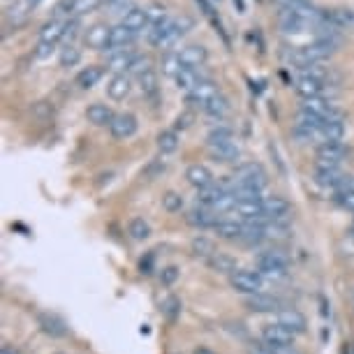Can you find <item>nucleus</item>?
Instances as JSON below:
<instances>
[{"instance_id": "44", "label": "nucleus", "mask_w": 354, "mask_h": 354, "mask_svg": "<svg viewBox=\"0 0 354 354\" xmlns=\"http://www.w3.org/2000/svg\"><path fill=\"white\" fill-rule=\"evenodd\" d=\"M151 70H153V63H151L149 56H134L130 70H127V75L139 79V77L146 75V72H151Z\"/></svg>"}, {"instance_id": "28", "label": "nucleus", "mask_w": 354, "mask_h": 354, "mask_svg": "<svg viewBox=\"0 0 354 354\" xmlns=\"http://www.w3.org/2000/svg\"><path fill=\"white\" fill-rule=\"evenodd\" d=\"M134 60V53L130 49H123V51H114L112 56L107 60V70H112L114 75H127V70H130Z\"/></svg>"}, {"instance_id": "57", "label": "nucleus", "mask_w": 354, "mask_h": 354, "mask_svg": "<svg viewBox=\"0 0 354 354\" xmlns=\"http://www.w3.org/2000/svg\"><path fill=\"white\" fill-rule=\"evenodd\" d=\"M194 3H197L199 8L204 10V14L209 16V19H213V16H216V12H213V8H211V3H209V0H194Z\"/></svg>"}, {"instance_id": "15", "label": "nucleus", "mask_w": 354, "mask_h": 354, "mask_svg": "<svg viewBox=\"0 0 354 354\" xmlns=\"http://www.w3.org/2000/svg\"><path fill=\"white\" fill-rule=\"evenodd\" d=\"M218 93H220V90H218L216 84H213L211 79H204V81H199L197 86H194L190 93H188V102L204 109Z\"/></svg>"}, {"instance_id": "38", "label": "nucleus", "mask_w": 354, "mask_h": 354, "mask_svg": "<svg viewBox=\"0 0 354 354\" xmlns=\"http://www.w3.org/2000/svg\"><path fill=\"white\" fill-rule=\"evenodd\" d=\"M127 234H130V239L134 241H146L151 236V225L144 220V218H132L130 223H127Z\"/></svg>"}, {"instance_id": "30", "label": "nucleus", "mask_w": 354, "mask_h": 354, "mask_svg": "<svg viewBox=\"0 0 354 354\" xmlns=\"http://www.w3.org/2000/svg\"><path fill=\"white\" fill-rule=\"evenodd\" d=\"M176 86H179V90H186V93H190V90L197 86L199 81H204L199 75L197 67H181V72L174 77Z\"/></svg>"}, {"instance_id": "60", "label": "nucleus", "mask_w": 354, "mask_h": 354, "mask_svg": "<svg viewBox=\"0 0 354 354\" xmlns=\"http://www.w3.org/2000/svg\"><path fill=\"white\" fill-rule=\"evenodd\" d=\"M23 3H26L28 10H35V8H38V5L42 3V0H23Z\"/></svg>"}, {"instance_id": "53", "label": "nucleus", "mask_w": 354, "mask_h": 354, "mask_svg": "<svg viewBox=\"0 0 354 354\" xmlns=\"http://www.w3.org/2000/svg\"><path fill=\"white\" fill-rule=\"evenodd\" d=\"M257 354H301V352H299L296 347H266L264 345V347H260Z\"/></svg>"}, {"instance_id": "59", "label": "nucleus", "mask_w": 354, "mask_h": 354, "mask_svg": "<svg viewBox=\"0 0 354 354\" xmlns=\"http://www.w3.org/2000/svg\"><path fill=\"white\" fill-rule=\"evenodd\" d=\"M0 354H19V350L12 347V345H3V352H0Z\"/></svg>"}, {"instance_id": "49", "label": "nucleus", "mask_w": 354, "mask_h": 354, "mask_svg": "<svg viewBox=\"0 0 354 354\" xmlns=\"http://www.w3.org/2000/svg\"><path fill=\"white\" fill-rule=\"evenodd\" d=\"M102 3H105V0H79L77 10H75V19H79V16H84V14H88V12L97 10Z\"/></svg>"}, {"instance_id": "47", "label": "nucleus", "mask_w": 354, "mask_h": 354, "mask_svg": "<svg viewBox=\"0 0 354 354\" xmlns=\"http://www.w3.org/2000/svg\"><path fill=\"white\" fill-rule=\"evenodd\" d=\"M333 201H336V204H338L343 211L354 213V190H347V188H343V190L333 192Z\"/></svg>"}, {"instance_id": "23", "label": "nucleus", "mask_w": 354, "mask_h": 354, "mask_svg": "<svg viewBox=\"0 0 354 354\" xmlns=\"http://www.w3.org/2000/svg\"><path fill=\"white\" fill-rule=\"evenodd\" d=\"M322 21L331 23V26H336V28L354 30V10H347V8L327 10V12H322Z\"/></svg>"}, {"instance_id": "13", "label": "nucleus", "mask_w": 354, "mask_h": 354, "mask_svg": "<svg viewBox=\"0 0 354 354\" xmlns=\"http://www.w3.org/2000/svg\"><path fill=\"white\" fill-rule=\"evenodd\" d=\"M218 220H220L218 213L206 209V206H194V209L188 211V216H186V223L194 229H213L218 225Z\"/></svg>"}, {"instance_id": "46", "label": "nucleus", "mask_w": 354, "mask_h": 354, "mask_svg": "<svg viewBox=\"0 0 354 354\" xmlns=\"http://www.w3.org/2000/svg\"><path fill=\"white\" fill-rule=\"evenodd\" d=\"M146 16H149V26H160L162 21H167L169 16H167V10H164V5H149L146 8Z\"/></svg>"}, {"instance_id": "24", "label": "nucleus", "mask_w": 354, "mask_h": 354, "mask_svg": "<svg viewBox=\"0 0 354 354\" xmlns=\"http://www.w3.org/2000/svg\"><path fill=\"white\" fill-rule=\"evenodd\" d=\"M179 56H181L183 67H199V65L206 63L209 51H206V47H201V45H188V47L181 49Z\"/></svg>"}, {"instance_id": "17", "label": "nucleus", "mask_w": 354, "mask_h": 354, "mask_svg": "<svg viewBox=\"0 0 354 354\" xmlns=\"http://www.w3.org/2000/svg\"><path fill=\"white\" fill-rule=\"evenodd\" d=\"M134 40H137V33L130 28H125L123 23L112 28V35H109V49L107 51H123V49L132 47Z\"/></svg>"}, {"instance_id": "54", "label": "nucleus", "mask_w": 354, "mask_h": 354, "mask_svg": "<svg viewBox=\"0 0 354 354\" xmlns=\"http://www.w3.org/2000/svg\"><path fill=\"white\" fill-rule=\"evenodd\" d=\"M53 51H56V45H51V42H40L38 49H35V56H38V58H49Z\"/></svg>"}, {"instance_id": "43", "label": "nucleus", "mask_w": 354, "mask_h": 354, "mask_svg": "<svg viewBox=\"0 0 354 354\" xmlns=\"http://www.w3.org/2000/svg\"><path fill=\"white\" fill-rule=\"evenodd\" d=\"M227 139H234V130H231L229 125H216V127H211L209 134H206V144L227 142Z\"/></svg>"}, {"instance_id": "18", "label": "nucleus", "mask_w": 354, "mask_h": 354, "mask_svg": "<svg viewBox=\"0 0 354 354\" xmlns=\"http://www.w3.org/2000/svg\"><path fill=\"white\" fill-rule=\"evenodd\" d=\"M216 176H213V172L206 164H199V162H194L190 164V167L186 169V181L190 183L192 188H197V190H201V188H206V186H211V183H216L213 181Z\"/></svg>"}, {"instance_id": "20", "label": "nucleus", "mask_w": 354, "mask_h": 354, "mask_svg": "<svg viewBox=\"0 0 354 354\" xmlns=\"http://www.w3.org/2000/svg\"><path fill=\"white\" fill-rule=\"evenodd\" d=\"M225 194H227V190H225L223 183H211V186L201 188V190H197V206H206V209H216L218 201H220Z\"/></svg>"}, {"instance_id": "19", "label": "nucleus", "mask_w": 354, "mask_h": 354, "mask_svg": "<svg viewBox=\"0 0 354 354\" xmlns=\"http://www.w3.org/2000/svg\"><path fill=\"white\" fill-rule=\"evenodd\" d=\"M294 90L303 97V100H308V97H320V95H325V81H322V79H315V77H308V75H301L294 81Z\"/></svg>"}, {"instance_id": "21", "label": "nucleus", "mask_w": 354, "mask_h": 354, "mask_svg": "<svg viewBox=\"0 0 354 354\" xmlns=\"http://www.w3.org/2000/svg\"><path fill=\"white\" fill-rule=\"evenodd\" d=\"M38 325H40L42 331L53 336V338H63V336H67V331H70L65 322L53 313H40L38 315Z\"/></svg>"}, {"instance_id": "6", "label": "nucleus", "mask_w": 354, "mask_h": 354, "mask_svg": "<svg viewBox=\"0 0 354 354\" xmlns=\"http://www.w3.org/2000/svg\"><path fill=\"white\" fill-rule=\"evenodd\" d=\"M313 181H315V186L325 188V190L338 192L347 186L350 176H345L343 172H340V167H315Z\"/></svg>"}, {"instance_id": "1", "label": "nucleus", "mask_w": 354, "mask_h": 354, "mask_svg": "<svg viewBox=\"0 0 354 354\" xmlns=\"http://www.w3.org/2000/svg\"><path fill=\"white\" fill-rule=\"evenodd\" d=\"M255 264H257V271H260L264 278L280 280V278L288 276L290 260H288V255L280 253V250H264V253L257 255Z\"/></svg>"}, {"instance_id": "10", "label": "nucleus", "mask_w": 354, "mask_h": 354, "mask_svg": "<svg viewBox=\"0 0 354 354\" xmlns=\"http://www.w3.org/2000/svg\"><path fill=\"white\" fill-rule=\"evenodd\" d=\"M137 127H139L137 116L130 112H123V114H116V118L112 121V125H109V132H112L114 139H130L134 137Z\"/></svg>"}, {"instance_id": "31", "label": "nucleus", "mask_w": 354, "mask_h": 354, "mask_svg": "<svg viewBox=\"0 0 354 354\" xmlns=\"http://www.w3.org/2000/svg\"><path fill=\"white\" fill-rule=\"evenodd\" d=\"M121 23H123L125 28L134 30V33L139 35L146 26H149V16H146V10H142V8H132L130 12H127V14L121 16Z\"/></svg>"}, {"instance_id": "9", "label": "nucleus", "mask_w": 354, "mask_h": 354, "mask_svg": "<svg viewBox=\"0 0 354 354\" xmlns=\"http://www.w3.org/2000/svg\"><path fill=\"white\" fill-rule=\"evenodd\" d=\"M246 308L250 313H280L283 310V299L276 294H268V292H262V294L248 296L246 299Z\"/></svg>"}, {"instance_id": "39", "label": "nucleus", "mask_w": 354, "mask_h": 354, "mask_svg": "<svg viewBox=\"0 0 354 354\" xmlns=\"http://www.w3.org/2000/svg\"><path fill=\"white\" fill-rule=\"evenodd\" d=\"M190 250H192V255H197V257H213L216 255V246H213V241L211 239H206V236H194V239L190 241Z\"/></svg>"}, {"instance_id": "22", "label": "nucleus", "mask_w": 354, "mask_h": 354, "mask_svg": "<svg viewBox=\"0 0 354 354\" xmlns=\"http://www.w3.org/2000/svg\"><path fill=\"white\" fill-rule=\"evenodd\" d=\"M130 90H132L130 75H114L107 81V95L112 97V100H116V102L125 100V97L130 95Z\"/></svg>"}, {"instance_id": "61", "label": "nucleus", "mask_w": 354, "mask_h": 354, "mask_svg": "<svg viewBox=\"0 0 354 354\" xmlns=\"http://www.w3.org/2000/svg\"><path fill=\"white\" fill-rule=\"evenodd\" d=\"M345 188H347V190H354V179L347 181V186H345Z\"/></svg>"}, {"instance_id": "48", "label": "nucleus", "mask_w": 354, "mask_h": 354, "mask_svg": "<svg viewBox=\"0 0 354 354\" xmlns=\"http://www.w3.org/2000/svg\"><path fill=\"white\" fill-rule=\"evenodd\" d=\"M179 276H181V268L176 264H169L160 271V283L164 285V288H169V285H174L176 280H179Z\"/></svg>"}, {"instance_id": "50", "label": "nucleus", "mask_w": 354, "mask_h": 354, "mask_svg": "<svg viewBox=\"0 0 354 354\" xmlns=\"http://www.w3.org/2000/svg\"><path fill=\"white\" fill-rule=\"evenodd\" d=\"M194 123V114L192 112H183L176 116V123H174V130L179 132V130H188Z\"/></svg>"}, {"instance_id": "5", "label": "nucleus", "mask_w": 354, "mask_h": 354, "mask_svg": "<svg viewBox=\"0 0 354 354\" xmlns=\"http://www.w3.org/2000/svg\"><path fill=\"white\" fill-rule=\"evenodd\" d=\"M299 112H306L310 116H315V118H320V121H338V118H343V114H340V109L333 105L331 100H327L325 95H320V97H308V100H303L301 102V109Z\"/></svg>"}, {"instance_id": "8", "label": "nucleus", "mask_w": 354, "mask_h": 354, "mask_svg": "<svg viewBox=\"0 0 354 354\" xmlns=\"http://www.w3.org/2000/svg\"><path fill=\"white\" fill-rule=\"evenodd\" d=\"M231 213L241 223H266L264 199H239V204L234 206Z\"/></svg>"}, {"instance_id": "26", "label": "nucleus", "mask_w": 354, "mask_h": 354, "mask_svg": "<svg viewBox=\"0 0 354 354\" xmlns=\"http://www.w3.org/2000/svg\"><path fill=\"white\" fill-rule=\"evenodd\" d=\"M278 23H280V30H283V33H292V35L306 33V28L310 26L308 19H301V16L292 14V12H288V10H280Z\"/></svg>"}, {"instance_id": "58", "label": "nucleus", "mask_w": 354, "mask_h": 354, "mask_svg": "<svg viewBox=\"0 0 354 354\" xmlns=\"http://www.w3.org/2000/svg\"><path fill=\"white\" fill-rule=\"evenodd\" d=\"M192 354H218V352L211 350V347H206V345H199V347H194Z\"/></svg>"}, {"instance_id": "40", "label": "nucleus", "mask_w": 354, "mask_h": 354, "mask_svg": "<svg viewBox=\"0 0 354 354\" xmlns=\"http://www.w3.org/2000/svg\"><path fill=\"white\" fill-rule=\"evenodd\" d=\"M181 299L179 296H174V294H167L162 299V306H160V310H162V315L167 317L169 322H176L179 320V315H181Z\"/></svg>"}, {"instance_id": "7", "label": "nucleus", "mask_w": 354, "mask_h": 354, "mask_svg": "<svg viewBox=\"0 0 354 354\" xmlns=\"http://www.w3.org/2000/svg\"><path fill=\"white\" fill-rule=\"evenodd\" d=\"M262 343L266 347H294V333H290L285 327H280L278 322L262 327Z\"/></svg>"}, {"instance_id": "14", "label": "nucleus", "mask_w": 354, "mask_h": 354, "mask_svg": "<svg viewBox=\"0 0 354 354\" xmlns=\"http://www.w3.org/2000/svg\"><path fill=\"white\" fill-rule=\"evenodd\" d=\"M292 206L290 201L280 194H273V197H264V213H266V220L273 223H285L290 216Z\"/></svg>"}, {"instance_id": "41", "label": "nucleus", "mask_w": 354, "mask_h": 354, "mask_svg": "<svg viewBox=\"0 0 354 354\" xmlns=\"http://www.w3.org/2000/svg\"><path fill=\"white\" fill-rule=\"evenodd\" d=\"M79 60H81V49H77L75 45H67L65 49H60L58 56L60 67H75L79 65Z\"/></svg>"}, {"instance_id": "51", "label": "nucleus", "mask_w": 354, "mask_h": 354, "mask_svg": "<svg viewBox=\"0 0 354 354\" xmlns=\"http://www.w3.org/2000/svg\"><path fill=\"white\" fill-rule=\"evenodd\" d=\"M79 28H81V23H79V19H70V21L65 23V35H63V40L67 42V45H70V42L79 35Z\"/></svg>"}, {"instance_id": "4", "label": "nucleus", "mask_w": 354, "mask_h": 354, "mask_svg": "<svg viewBox=\"0 0 354 354\" xmlns=\"http://www.w3.org/2000/svg\"><path fill=\"white\" fill-rule=\"evenodd\" d=\"M350 155L352 149L343 142H325L315 149L317 167H340V162H345Z\"/></svg>"}, {"instance_id": "11", "label": "nucleus", "mask_w": 354, "mask_h": 354, "mask_svg": "<svg viewBox=\"0 0 354 354\" xmlns=\"http://www.w3.org/2000/svg\"><path fill=\"white\" fill-rule=\"evenodd\" d=\"M276 322H278L280 327L288 329L290 333H294V336L306 333V327H308L306 315H303L301 310H296V308H283L276 315Z\"/></svg>"}, {"instance_id": "37", "label": "nucleus", "mask_w": 354, "mask_h": 354, "mask_svg": "<svg viewBox=\"0 0 354 354\" xmlns=\"http://www.w3.org/2000/svg\"><path fill=\"white\" fill-rule=\"evenodd\" d=\"M139 88H142V93L146 97H155L160 93V79H157V72L151 70L146 72V75L139 77Z\"/></svg>"}, {"instance_id": "56", "label": "nucleus", "mask_w": 354, "mask_h": 354, "mask_svg": "<svg viewBox=\"0 0 354 354\" xmlns=\"http://www.w3.org/2000/svg\"><path fill=\"white\" fill-rule=\"evenodd\" d=\"M139 271L146 273V276L153 273V255H146V260L142 257V262H139Z\"/></svg>"}, {"instance_id": "35", "label": "nucleus", "mask_w": 354, "mask_h": 354, "mask_svg": "<svg viewBox=\"0 0 354 354\" xmlns=\"http://www.w3.org/2000/svg\"><path fill=\"white\" fill-rule=\"evenodd\" d=\"M179 132L176 130H162L160 134H157V151H160L162 155H172L176 153V149H179Z\"/></svg>"}, {"instance_id": "52", "label": "nucleus", "mask_w": 354, "mask_h": 354, "mask_svg": "<svg viewBox=\"0 0 354 354\" xmlns=\"http://www.w3.org/2000/svg\"><path fill=\"white\" fill-rule=\"evenodd\" d=\"M77 3H79V0H58V3H56V14H58V16H63V14H75Z\"/></svg>"}, {"instance_id": "27", "label": "nucleus", "mask_w": 354, "mask_h": 354, "mask_svg": "<svg viewBox=\"0 0 354 354\" xmlns=\"http://www.w3.org/2000/svg\"><path fill=\"white\" fill-rule=\"evenodd\" d=\"M213 231H216L218 239H223V241H241L243 239V223L241 220H218Z\"/></svg>"}, {"instance_id": "12", "label": "nucleus", "mask_w": 354, "mask_h": 354, "mask_svg": "<svg viewBox=\"0 0 354 354\" xmlns=\"http://www.w3.org/2000/svg\"><path fill=\"white\" fill-rule=\"evenodd\" d=\"M209 149V155L218 162H236L241 157V146L234 142V139H227V142H216V144H206Z\"/></svg>"}, {"instance_id": "33", "label": "nucleus", "mask_w": 354, "mask_h": 354, "mask_svg": "<svg viewBox=\"0 0 354 354\" xmlns=\"http://www.w3.org/2000/svg\"><path fill=\"white\" fill-rule=\"evenodd\" d=\"M65 23H67V21H60V19L47 21L45 26H42V30H40V42H51V45H56L58 40H63V35H65Z\"/></svg>"}, {"instance_id": "34", "label": "nucleus", "mask_w": 354, "mask_h": 354, "mask_svg": "<svg viewBox=\"0 0 354 354\" xmlns=\"http://www.w3.org/2000/svg\"><path fill=\"white\" fill-rule=\"evenodd\" d=\"M209 262V266L213 268V271H218V273H236L239 271V264H236V260L231 257V255H225V253H216L213 257L206 260Z\"/></svg>"}, {"instance_id": "45", "label": "nucleus", "mask_w": 354, "mask_h": 354, "mask_svg": "<svg viewBox=\"0 0 354 354\" xmlns=\"http://www.w3.org/2000/svg\"><path fill=\"white\" fill-rule=\"evenodd\" d=\"M162 209L167 213H179L183 209V197L176 190H167L162 194Z\"/></svg>"}, {"instance_id": "3", "label": "nucleus", "mask_w": 354, "mask_h": 354, "mask_svg": "<svg viewBox=\"0 0 354 354\" xmlns=\"http://www.w3.org/2000/svg\"><path fill=\"white\" fill-rule=\"evenodd\" d=\"M229 285L239 294L255 296L264 292V276L260 271H255V268H239V271L229 276Z\"/></svg>"}, {"instance_id": "55", "label": "nucleus", "mask_w": 354, "mask_h": 354, "mask_svg": "<svg viewBox=\"0 0 354 354\" xmlns=\"http://www.w3.org/2000/svg\"><path fill=\"white\" fill-rule=\"evenodd\" d=\"M174 23H176V30H179V35H186L188 30L194 26V21L190 19V16H181V19H174Z\"/></svg>"}, {"instance_id": "32", "label": "nucleus", "mask_w": 354, "mask_h": 354, "mask_svg": "<svg viewBox=\"0 0 354 354\" xmlns=\"http://www.w3.org/2000/svg\"><path fill=\"white\" fill-rule=\"evenodd\" d=\"M102 77H105V67H100V65L84 67V70L77 75V86L84 88V90H88V88H93Z\"/></svg>"}, {"instance_id": "36", "label": "nucleus", "mask_w": 354, "mask_h": 354, "mask_svg": "<svg viewBox=\"0 0 354 354\" xmlns=\"http://www.w3.org/2000/svg\"><path fill=\"white\" fill-rule=\"evenodd\" d=\"M204 112L209 114L211 118L220 121V118H225V116L229 114V100H227V97H225V95L218 93V95L209 102V105L204 107Z\"/></svg>"}, {"instance_id": "2", "label": "nucleus", "mask_w": 354, "mask_h": 354, "mask_svg": "<svg viewBox=\"0 0 354 354\" xmlns=\"http://www.w3.org/2000/svg\"><path fill=\"white\" fill-rule=\"evenodd\" d=\"M234 183L239 188H253V190H264L268 176L266 169L260 162H241L234 169Z\"/></svg>"}, {"instance_id": "62", "label": "nucleus", "mask_w": 354, "mask_h": 354, "mask_svg": "<svg viewBox=\"0 0 354 354\" xmlns=\"http://www.w3.org/2000/svg\"><path fill=\"white\" fill-rule=\"evenodd\" d=\"M350 236H352V241H354V225H352V229H350Z\"/></svg>"}, {"instance_id": "29", "label": "nucleus", "mask_w": 354, "mask_h": 354, "mask_svg": "<svg viewBox=\"0 0 354 354\" xmlns=\"http://www.w3.org/2000/svg\"><path fill=\"white\" fill-rule=\"evenodd\" d=\"M320 132H322V144H325V142H343V137L347 132V125H345L343 118L327 121V123H322Z\"/></svg>"}, {"instance_id": "25", "label": "nucleus", "mask_w": 354, "mask_h": 354, "mask_svg": "<svg viewBox=\"0 0 354 354\" xmlns=\"http://www.w3.org/2000/svg\"><path fill=\"white\" fill-rule=\"evenodd\" d=\"M86 118H88V123H93L97 127H109L112 121L116 118V114L107 105H102V102H95V105H90L86 109Z\"/></svg>"}, {"instance_id": "42", "label": "nucleus", "mask_w": 354, "mask_h": 354, "mask_svg": "<svg viewBox=\"0 0 354 354\" xmlns=\"http://www.w3.org/2000/svg\"><path fill=\"white\" fill-rule=\"evenodd\" d=\"M181 56L179 53H174V51H169V53H164V58H162V75H167V77H176L181 72Z\"/></svg>"}, {"instance_id": "16", "label": "nucleus", "mask_w": 354, "mask_h": 354, "mask_svg": "<svg viewBox=\"0 0 354 354\" xmlns=\"http://www.w3.org/2000/svg\"><path fill=\"white\" fill-rule=\"evenodd\" d=\"M109 35H112V28L107 23H95L90 26L86 33H84V42L90 49H97V51H107L109 49Z\"/></svg>"}]
</instances>
